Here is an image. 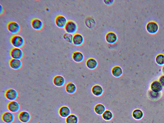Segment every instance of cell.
Masks as SVG:
<instances>
[{
  "mask_svg": "<svg viewBox=\"0 0 164 123\" xmlns=\"http://www.w3.org/2000/svg\"><path fill=\"white\" fill-rule=\"evenodd\" d=\"M106 41L110 44H113L117 41V36L115 32H109L106 35Z\"/></svg>",
  "mask_w": 164,
  "mask_h": 123,
  "instance_id": "cell-17",
  "label": "cell"
},
{
  "mask_svg": "<svg viewBox=\"0 0 164 123\" xmlns=\"http://www.w3.org/2000/svg\"><path fill=\"white\" fill-rule=\"evenodd\" d=\"M65 89L69 94H73L75 93L77 91L76 85L72 82H69L66 85Z\"/></svg>",
  "mask_w": 164,
  "mask_h": 123,
  "instance_id": "cell-19",
  "label": "cell"
},
{
  "mask_svg": "<svg viewBox=\"0 0 164 123\" xmlns=\"http://www.w3.org/2000/svg\"><path fill=\"white\" fill-rule=\"evenodd\" d=\"M1 14H2V12H3V7L1 5Z\"/></svg>",
  "mask_w": 164,
  "mask_h": 123,
  "instance_id": "cell-31",
  "label": "cell"
},
{
  "mask_svg": "<svg viewBox=\"0 0 164 123\" xmlns=\"http://www.w3.org/2000/svg\"><path fill=\"white\" fill-rule=\"evenodd\" d=\"M84 39L82 34L80 33H75L73 35V44L77 46L82 45L84 42Z\"/></svg>",
  "mask_w": 164,
  "mask_h": 123,
  "instance_id": "cell-16",
  "label": "cell"
},
{
  "mask_svg": "<svg viewBox=\"0 0 164 123\" xmlns=\"http://www.w3.org/2000/svg\"><path fill=\"white\" fill-rule=\"evenodd\" d=\"M162 70L163 74L164 75V65L163 66V68H162Z\"/></svg>",
  "mask_w": 164,
  "mask_h": 123,
  "instance_id": "cell-32",
  "label": "cell"
},
{
  "mask_svg": "<svg viewBox=\"0 0 164 123\" xmlns=\"http://www.w3.org/2000/svg\"><path fill=\"white\" fill-rule=\"evenodd\" d=\"M104 92L103 87L99 85H96L92 87V92L93 95L96 96H102Z\"/></svg>",
  "mask_w": 164,
  "mask_h": 123,
  "instance_id": "cell-20",
  "label": "cell"
},
{
  "mask_svg": "<svg viewBox=\"0 0 164 123\" xmlns=\"http://www.w3.org/2000/svg\"><path fill=\"white\" fill-rule=\"evenodd\" d=\"M64 39L67 42L69 43H73V35L72 34H69L68 33H65L63 35Z\"/></svg>",
  "mask_w": 164,
  "mask_h": 123,
  "instance_id": "cell-29",
  "label": "cell"
},
{
  "mask_svg": "<svg viewBox=\"0 0 164 123\" xmlns=\"http://www.w3.org/2000/svg\"><path fill=\"white\" fill-rule=\"evenodd\" d=\"M86 66L90 69H94L98 66V62L94 58H90L87 60L86 63Z\"/></svg>",
  "mask_w": 164,
  "mask_h": 123,
  "instance_id": "cell-21",
  "label": "cell"
},
{
  "mask_svg": "<svg viewBox=\"0 0 164 123\" xmlns=\"http://www.w3.org/2000/svg\"><path fill=\"white\" fill-rule=\"evenodd\" d=\"M31 26L33 29L37 30H41L44 27V23L41 20L34 18L31 21Z\"/></svg>",
  "mask_w": 164,
  "mask_h": 123,
  "instance_id": "cell-12",
  "label": "cell"
},
{
  "mask_svg": "<svg viewBox=\"0 0 164 123\" xmlns=\"http://www.w3.org/2000/svg\"><path fill=\"white\" fill-rule=\"evenodd\" d=\"M149 95L150 98L154 99V100H156L161 97V92L157 93V92H154L152 90H150L149 92Z\"/></svg>",
  "mask_w": 164,
  "mask_h": 123,
  "instance_id": "cell-28",
  "label": "cell"
},
{
  "mask_svg": "<svg viewBox=\"0 0 164 123\" xmlns=\"http://www.w3.org/2000/svg\"><path fill=\"white\" fill-rule=\"evenodd\" d=\"M64 28L67 33L74 34L77 32L78 27L76 23L73 21L69 20L68 21Z\"/></svg>",
  "mask_w": 164,
  "mask_h": 123,
  "instance_id": "cell-2",
  "label": "cell"
},
{
  "mask_svg": "<svg viewBox=\"0 0 164 123\" xmlns=\"http://www.w3.org/2000/svg\"><path fill=\"white\" fill-rule=\"evenodd\" d=\"M159 81L160 82V83L161 84L162 86L163 87H164V75L161 76L159 77Z\"/></svg>",
  "mask_w": 164,
  "mask_h": 123,
  "instance_id": "cell-30",
  "label": "cell"
},
{
  "mask_svg": "<svg viewBox=\"0 0 164 123\" xmlns=\"http://www.w3.org/2000/svg\"><path fill=\"white\" fill-rule=\"evenodd\" d=\"M95 113L97 115H103L106 111V107L103 104L101 103H98L95 106L94 108Z\"/></svg>",
  "mask_w": 164,
  "mask_h": 123,
  "instance_id": "cell-23",
  "label": "cell"
},
{
  "mask_svg": "<svg viewBox=\"0 0 164 123\" xmlns=\"http://www.w3.org/2000/svg\"><path fill=\"white\" fill-rule=\"evenodd\" d=\"M72 59L75 63H80L83 61L84 56L83 54L79 51H75L73 53Z\"/></svg>",
  "mask_w": 164,
  "mask_h": 123,
  "instance_id": "cell-18",
  "label": "cell"
},
{
  "mask_svg": "<svg viewBox=\"0 0 164 123\" xmlns=\"http://www.w3.org/2000/svg\"><path fill=\"white\" fill-rule=\"evenodd\" d=\"M111 73L112 75L115 77L119 78L121 76L123 72L122 69L120 67L116 66L112 68Z\"/></svg>",
  "mask_w": 164,
  "mask_h": 123,
  "instance_id": "cell-22",
  "label": "cell"
},
{
  "mask_svg": "<svg viewBox=\"0 0 164 123\" xmlns=\"http://www.w3.org/2000/svg\"><path fill=\"white\" fill-rule=\"evenodd\" d=\"M7 27L8 30L12 34H17L20 32V25L15 21H11L8 23Z\"/></svg>",
  "mask_w": 164,
  "mask_h": 123,
  "instance_id": "cell-3",
  "label": "cell"
},
{
  "mask_svg": "<svg viewBox=\"0 0 164 123\" xmlns=\"http://www.w3.org/2000/svg\"><path fill=\"white\" fill-rule=\"evenodd\" d=\"M9 64L10 67L14 70L19 69L22 66V61L19 59L12 58L10 60Z\"/></svg>",
  "mask_w": 164,
  "mask_h": 123,
  "instance_id": "cell-14",
  "label": "cell"
},
{
  "mask_svg": "<svg viewBox=\"0 0 164 123\" xmlns=\"http://www.w3.org/2000/svg\"><path fill=\"white\" fill-rule=\"evenodd\" d=\"M65 79L62 76L57 75L55 76L53 80L54 84L57 87H62L65 83Z\"/></svg>",
  "mask_w": 164,
  "mask_h": 123,
  "instance_id": "cell-11",
  "label": "cell"
},
{
  "mask_svg": "<svg viewBox=\"0 0 164 123\" xmlns=\"http://www.w3.org/2000/svg\"><path fill=\"white\" fill-rule=\"evenodd\" d=\"M156 63L159 65H164V55L163 54H158L155 59Z\"/></svg>",
  "mask_w": 164,
  "mask_h": 123,
  "instance_id": "cell-27",
  "label": "cell"
},
{
  "mask_svg": "<svg viewBox=\"0 0 164 123\" xmlns=\"http://www.w3.org/2000/svg\"><path fill=\"white\" fill-rule=\"evenodd\" d=\"M132 116L135 120H141L144 116V113L142 110L139 109L134 110L132 113Z\"/></svg>",
  "mask_w": 164,
  "mask_h": 123,
  "instance_id": "cell-24",
  "label": "cell"
},
{
  "mask_svg": "<svg viewBox=\"0 0 164 123\" xmlns=\"http://www.w3.org/2000/svg\"><path fill=\"white\" fill-rule=\"evenodd\" d=\"M146 30L149 34H156L159 30V24L155 21H149L146 25Z\"/></svg>",
  "mask_w": 164,
  "mask_h": 123,
  "instance_id": "cell-4",
  "label": "cell"
},
{
  "mask_svg": "<svg viewBox=\"0 0 164 123\" xmlns=\"http://www.w3.org/2000/svg\"><path fill=\"white\" fill-rule=\"evenodd\" d=\"M7 108L8 110L11 113H16L20 110V106L19 103L17 101H11L8 104Z\"/></svg>",
  "mask_w": 164,
  "mask_h": 123,
  "instance_id": "cell-8",
  "label": "cell"
},
{
  "mask_svg": "<svg viewBox=\"0 0 164 123\" xmlns=\"http://www.w3.org/2000/svg\"><path fill=\"white\" fill-rule=\"evenodd\" d=\"M10 42L14 48H21L25 44V39L20 35L15 34L11 37Z\"/></svg>",
  "mask_w": 164,
  "mask_h": 123,
  "instance_id": "cell-1",
  "label": "cell"
},
{
  "mask_svg": "<svg viewBox=\"0 0 164 123\" xmlns=\"http://www.w3.org/2000/svg\"><path fill=\"white\" fill-rule=\"evenodd\" d=\"M65 122L66 123H78L79 118L74 114H71L69 117L66 118Z\"/></svg>",
  "mask_w": 164,
  "mask_h": 123,
  "instance_id": "cell-25",
  "label": "cell"
},
{
  "mask_svg": "<svg viewBox=\"0 0 164 123\" xmlns=\"http://www.w3.org/2000/svg\"><path fill=\"white\" fill-rule=\"evenodd\" d=\"M163 86L159 80H156L152 82L150 85V89L155 92H161L163 90Z\"/></svg>",
  "mask_w": 164,
  "mask_h": 123,
  "instance_id": "cell-15",
  "label": "cell"
},
{
  "mask_svg": "<svg viewBox=\"0 0 164 123\" xmlns=\"http://www.w3.org/2000/svg\"><path fill=\"white\" fill-rule=\"evenodd\" d=\"M19 120L23 123H27L30 120L31 115L29 112L22 111L19 114Z\"/></svg>",
  "mask_w": 164,
  "mask_h": 123,
  "instance_id": "cell-9",
  "label": "cell"
},
{
  "mask_svg": "<svg viewBox=\"0 0 164 123\" xmlns=\"http://www.w3.org/2000/svg\"><path fill=\"white\" fill-rule=\"evenodd\" d=\"M2 120L5 123H12L15 120V117L13 113L10 112H5L1 117Z\"/></svg>",
  "mask_w": 164,
  "mask_h": 123,
  "instance_id": "cell-10",
  "label": "cell"
},
{
  "mask_svg": "<svg viewBox=\"0 0 164 123\" xmlns=\"http://www.w3.org/2000/svg\"><path fill=\"white\" fill-rule=\"evenodd\" d=\"M10 56L12 59L21 60L23 57V52L20 48L14 47L10 50Z\"/></svg>",
  "mask_w": 164,
  "mask_h": 123,
  "instance_id": "cell-7",
  "label": "cell"
},
{
  "mask_svg": "<svg viewBox=\"0 0 164 123\" xmlns=\"http://www.w3.org/2000/svg\"><path fill=\"white\" fill-rule=\"evenodd\" d=\"M58 113L61 118H67L71 114V111L68 106H62L59 109Z\"/></svg>",
  "mask_w": 164,
  "mask_h": 123,
  "instance_id": "cell-13",
  "label": "cell"
},
{
  "mask_svg": "<svg viewBox=\"0 0 164 123\" xmlns=\"http://www.w3.org/2000/svg\"><path fill=\"white\" fill-rule=\"evenodd\" d=\"M38 123H41V122H38Z\"/></svg>",
  "mask_w": 164,
  "mask_h": 123,
  "instance_id": "cell-33",
  "label": "cell"
},
{
  "mask_svg": "<svg viewBox=\"0 0 164 123\" xmlns=\"http://www.w3.org/2000/svg\"><path fill=\"white\" fill-rule=\"evenodd\" d=\"M68 22L66 18L62 15H58L55 18L56 25L60 28H65Z\"/></svg>",
  "mask_w": 164,
  "mask_h": 123,
  "instance_id": "cell-6",
  "label": "cell"
},
{
  "mask_svg": "<svg viewBox=\"0 0 164 123\" xmlns=\"http://www.w3.org/2000/svg\"><path fill=\"white\" fill-rule=\"evenodd\" d=\"M102 115L103 119L107 121L111 120L113 117V113L108 110H106Z\"/></svg>",
  "mask_w": 164,
  "mask_h": 123,
  "instance_id": "cell-26",
  "label": "cell"
},
{
  "mask_svg": "<svg viewBox=\"0 0 164 123\" xmlns=\"http://www.w3.org/2000/svg\"><path fill=\"white\" fill-rule=\"evenodd\" d=\"M5 96L9 101H15L18 97V93L15 89L12 88L8 89L5 93Z\"/></svg>",
  "mask_w": 164,
  "mask_h": 123,
  "instance_id": "cell-5",
  "label": "cell"
}]
</instances>
